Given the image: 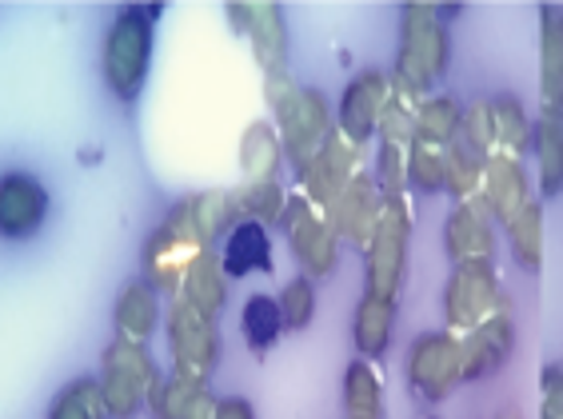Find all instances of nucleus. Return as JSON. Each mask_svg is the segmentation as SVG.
<instances>
[{
    "label": "nucleus",
    "instance_id": "f257e3e1",
    "mask_svg": "<svg viewBox=\"0 0 563 419\" xmlns=\"http://www.w3.org/2000/svg\"><path fill=\"white\" fill-rule=\"evenodd\" d=\"M156 21H161V4H129L109 24L100 68H104V85L112 88V97L124 100V104L141 97L144 80H148Z\"/></svg>",
    "mask_w": 563,
    "mask_h": 419
},
{
    "label": "nucleus",
    "instance_id": "f03ea898",
    "mask_svg": "<svg viewBox=\"0 0 563 419\" xmlns=\"http://www.w3.org/2000/svg\"><path fill=\"white\" fill-rule=\"evenodd\" d=\"M205 252H208V244L200 240V232H196L192 208H188V200H180L173 212L164 216V224L148 236V244H144V256H141L144 284H152L156 291H180L185 272L192 268Z\"/></svg>",
    "mask_w": 563,
    "mask_h": 419
},
{
    "label": "nucleus",
    "instance_id": "7ed1b4c3",
    "mask_svg": "<svg viewBox=\"0 0 563 419\" xmlns=\"http://www.w3.org/2000/svg\"><path fill=\"white\" fill-rule=\"evenodd\" d=\"M161 372L152 364V355L144 344H132V340H112L100 355V396H104V408L109 419H136L141 408L148 404V387L161 384Z\"/></svg>",
    "mask_w": 563,
    "mask_h": 419
},
{
    "label": "nucleus",
    "instance_id": "20e7f679",
    "mask_svg": "<svg viewBox=\"0 0 563 419\" xmlns=\"http://www.w3.org/2000/svg\"><path fill=\"white\" fill-rule=\"evenodd\" d=\"M168 352H173V372L176 376L192 379V384H208V376L220 364V335L212 316H205L192 304L176 300L168 308Z\"/></svg>",
    "mask_w": 563,
    "mask_h": 419
},
{
    "label": "nucleus",
    "instance_id": "39448f33",
    "mask_svg": "<svg viewBox=\"0 0 563 419\" xmlns=\"http://www.w3.org/2000/svg\"><path fill=\"white\" fill-rule=\"evenodd\" d=\"M48 216V188L24 168L0 173V240H33Z\"/></svg>",
    "mask_w": 563,
    "mask_h": 419
},
{
    "label": "nucleus",
    "instance_id": "423d86ee",
    "mask_svg": "<svg viewBox=\"0 0 563 419\" xmlns=\"http://www.w3.org/2000/svg\"><path fill=\"white\" fill-rule=\"evenodd\" d=\"M276 117H280V124H284V144H288V152H292V161L308 164L312 161L316 144H320V136H324V129H328L320 92H296Z\"/></svg>",
    "mask_w": 563,
    "mask_h": 419
},
{
    "label": "nucleus",
    "instance_id": "0eeeda50",
    "mask_svg": "<svg viewBox=\"0 0 563 419\" xmlns=\"http://www.w3.org/2000/svg\"><path fill=\"white\" fill-rule=\"evenodd\" d=\"M112 323H117L120 340H132V344H148L156 328H161V296L152 284L144 279H132L117 291V308H112Z\"/></svg>",
    "mask_w": 563,
    "mask_h": 419
},
{
    "label": "nucleus",
    "instance_id": "6e6552de",
    "mask_svg": "<svg viewBox=\"0 0 563 419\" xmlns=\"http://www.w3.org/2000/svg\"><path fill=\"white\" fill-rule=\"evenodd\" d=\"M280 224H284V232H288V240H292L296 256H300L316 276H324V272L332 268V260H336V240H332L328 224H320V220L308 212L303 200H292V205L284 208Z\"/></svg>",
    "mask_w": 563,
    "mask_h": 419
},
{
    "label": "nucleus",
    "instance_id": "1a4fd4ad",
    "mask_svg": "<svg viewBox=\"0 0 563 419\" xmlns=\"http://www.w3.org/2000/svg\"><path fill=\"white\" fill-rule=\"evenodd\" d=\"M220 268L224 276H249V272H272V244L264 224L256 220H240L224 236L220 247Z\"/></svg>",
    "mask_w": 563,
    "mask_h": 419
},
{
    "label": "nucleus",
    "instance_id": "9d476101",
    "mask_svg": "<svg viewBox=\"0 0 563 419\" xmlns=\"http://www.w3.org/2000/svg\"><path fill=\"white\" fill-rule=\"evenodd\" d=\"M232 21L244 24L252 36V48L261 56V65L276 73L284 60V21L276 4H232Z\"/></svg>",
    "mask_w": 563,
    "mask_h": 419
},
{
    "label": "nucleus",
    "instance_id": "9b49d317",
    "mask_svg": "<svg viewBox=\"0 0 563 419\" xmlns=\"http://www.w3.org/2000/svg\"><path fill=\"white\" fill-rule=\"evenodd\" d=\"M176 300L192 304V308H200L205 316H212V320H217V312L224 308V300H228V276H224V268H220V256L212 252V247H208L205 256L196 260L192 268L185 272Z\"/></svg>",
    "mask_w": 563,
    "mask_h": 419
},
{
    "label": "nucleus",
    "instance_id": "f8f14e48",
    "mask_svg": "<svg viewBox=\"0 0 563 419\" xmlns=\"http://www.w3.org/2000/svg\"><path fill=\"white\" fill-rule=\"evenodd\" d=\"M455 379V352L452 344H444V340H435V335H428V340H420L412 352V384L420 387L423 396L440 399L448 392V384Z\"/></svg>",
    "mask_w": 563,
    "mask_h": 419
},
{
    "label": "nucleus",
    "instance_id": "ddd939ff",
    "mask_svg": "<svg viewBox=\"0 0 563 419\" xmlns=\"http://www.w3.org/2000/svg\"><path fill=\"white\" fill-rule=\"evenodd\" d=\"M400 256H404V220L400 212L379 224V240L372 247V296L388 300L396 279H400Z\"/></svg>",
    "mask_w": 563,
    "mask_h": 419
},
{
    "label": "nucleus",
    "instance_id": "4468645a",
    "mask_svg": "<svg viewBox=\"0 0 563 419\" xmlns=\"http://www.w3.org/2000/svg\"><path fill=\"white\" fill-rule=\"evenodd\" d=\"M379 108H384V80L376 73L356 76L344 92V129L352 136H368L372 124H376Z\"/></svg>",
    "mask_w": 563,
    "mask_h": 419
},
{
    "label": "nucleus",
    "instance_id": "2eb2a0df",
    "mask_svg": "<svg viewBox=\"0 0 563 419\" xmlns=\"http://www.w3.org/2000/svg\"><path fill=\"white\" fill-rule=\"evenodd\" d=\"M188 208H192L196 232H200V240H205L208 247L217 244L220 236H228V232L240 224L236 196H228V192H200V196H192V200H188Z\"/></svg>",
    "mask_w": 563,
    "mask_h": 419
},
{
    "label": "nucleus",
    "instance_id": "dca6fc26",
    "mask_svg": "<svg viewBox=\"0 0 563 419\" xmlns=\"http://www.w3.org/2000/svg\"><path fill=\"white\" fill-rule=\"evenodd\" d=\"M240 328H244V340H249L252 352H268L284 332L280 300H272V296H252V300L244 304V312H240Z\"/></svg>",
    "mask_w": 563,
    "mask_h": 419
},
{
    "label": "nucleus",
    "instance_id": "f3484780",
    "mask_svg": "<svg viewBox=\"0 0 563 419\" xmlns=\"http://www.w3.org/2000/svg\"><path fill=\"white\" fill-rule=\"evenodd\" d=\"M240 164H244V173H249L252 184L272 180L276 173V164H280V140L268 124H252L240 140Z\"/></svg>",
    "mask_w": 563,
    "mask_h": 419
},
{
    "label": "nucleus",
    "instance_id": "a211bd4d",
    "mask_svg": "<svg viewBox=\"0 0 563 419\" xmlns=\"http://www.w3.org/2000/svg\"><path fill=\"white\" fill-rule=\"evenodd\" d=\"M48 419H109L104 396H100V379H92V376L73 379V384L53 399Z\"/></svg>",
    "mask_w": 563,
    "mask_h": 419
},
{
    "label": "nucleus",
    "instance_id": "6ab92c4d",
    "mask_svg": "<svg viewBox=\"0 0 563 419\" xmlns=\"http://www.w3.org/2000/svg\"><path fill=\"white\" fill-rule=\"evenodd\" d=\"M200 387L205 384H192V379L173 372L168 379L148 387V404H144V408L152 411V419H188V408H192V399Z\"/></svg>",
    "mask_w": 563,
    "mask_h": 419
},
{
    "label": "nucleus",
    "instance_id": "aec40b11",
    "mask_svg": "<svg viewBox=\"0 0 563 419\" xmlns=\"http://www.w3.org/2000/svg\"><path fill=\"white\" fill-rule=\"evenodd\" d=\"M244 220H256V224H280L284 220V192L272 180L249 184L244 192L236 196Z\"/></svg>",
    "mask_w": 563,
    "mask_h": 419
},
{
    "label": "nucleus",
    "instance_id": "412c9836",
    "mask_svg": "<svg viewBox=\"0 0 563 419\" xmlns=\"http://www.w3.org/2000/svg\"><path fill=\"white\" fill-rule=\"evenodd\" d=\"M344 399L352 419H376L379 416V384L372 376V367L356 364L344 379Z\"/></svg>",
    "mask_w": 563,
    "mask_h": 419
},
{
    "label": "nucleus",
    "instance_id": "4be33fe9",
    "mask_svg": "<svg viewBox=\"0 0 563 419\" xmlns=\"http://www.w3.org/2000/svg\"><path fill=\"white\" fill-rule=\"evenodd\" d=\"M388 323H391L388 300H376V296L364 300V308L356 316V340L368 355L384 352V344H388Z\"/></svg>",
    "mask_w": 563,
    "mask_h": 419
},
{
    "label": "nucleus",
    "instance_id": "5701e85b",
    "mask_svg": "<svg viewBox=\"0 0 563 419\" xmlns=\"http://www.w3.org/2000/svg\"><path fill=\"white\" fill-rule=\"evenodd\" d=\"M344 200H340V224H344L347 236H364L372 228V200L368 196V184H356V188H344Z\"/></svg>",
    "mask_w": 563,
    "mask_h": 419
},
{
    "label": "nucleus",
    "instance_id": "b1692460",
    "mask_svg": "<svg viewBox=\"0 0 563 419\" xmlns=\"http://www.w3.org/2000/svg\"><path fill=\"white\" fill-rule=\"evenodd\" d=\"M280 312H284V328H308V320L316 316V291L303 276L284 288Z\"/></svg>",
    "mask_w": 563,
    "mask_h": 419
},
{
    "label": "nucleus",
    "instance_id": "393cba45",
    "mask_svg": "<svg viewBox=\"0 0 563 419\" xmlns=\"http://www.w3.org/2000/svg\"><path fill=\"white\" fill-rule=\"evenodd\" d=\"M543 56H548V92L555 104H563V16L552 12L548 16V41H543Z\"/></svg>",
    "mask_w": 563,
    "mask_h": 419
},
{
    "label": "nucleus",
    "instance_id": "a878e982",
    "mask_svg": "<svg viewBox=\"0 0 563 419\" xmlns=\"http://www.w3.org/2000/svg\"><path fill=\"white\" fill-rule=\"evenodd\" d=\"M540 161H543V184H548V192H555L563 184V136L560 129H543L540 136Z\"/></svg>",
    "mask_w": 563,
    "mask_h": 419
},
{
    "label": "nucleus",
    "instance_id": "bb28decb",
    "mask_svg": "<svg viewBox=\"0 0 563 419\" xmlns=\"http://www.w3.org/2000/svg\"><path fill=\"white\" fill-rule=\"evenodd\" d=\"M476 244L479 247L488 244V232H484V224H479L476 216L460 212L455 216V228H452V252L455 256H467V252H476Z\"/></svg>",
    "mask_w": 563,
    "mask_h": 419
},
{
    "label": "nucleus",
    "instance_id": "cd10ccee",
    "mask_svg": "<svg viewBox=\"0 0 563 419\" xmlns=\"http://www.w3.org/2000/svg\"><path fill=\"white\" fill-rule=\"evenodd\" d=\"M516 252L523 256V264H536V252H540V228H536V212H528L516 224Z\"/></svg>",
    "mask_w": 563,
    "mask_h": 419
},
{
    "label": "nucleus",
    "instance_id": "c85d7f7f",
    "mask_svg": "<svg viewBox=\"0 0 563 419\" xmlns=\"http://www.w3.org/2000/svg\"><path fill=\"white\" fill-rule=\"evenodd\" d=\"M452 124H455L452 104H432L428 112H423V132H428V136H448Z\"/></svg>",
    "mask_w": 563,
    "mask_h": 419
},
{
    "label": "nucleus",
    "instance_id": "c756f323",
    "mask_svg": "<svg viewBox=\"0 0 563 419\" xmlns=\"http://www.w3.org/2000/svg\"><path fill=\"white\" fill-rule=\"evenodd\" d=\"M492 188H496L499 208L508 212V200H516V196H520V173H516V168H496V176H492Z\"/></svg>",
    "mask_w": 563,
    "mask_h": 419
},
{
    "label": "nucleus",
    "instance_id": "7c9ffc66",
    "mask_svg": "<svg viewBox=\"0 0 563 419\" xmlns=\"http://www.w3.org/2000/svg\"><path fill=\"white\" fill-rule=\"evenodd\" d=\"M217 419H256V408H252L249 399L240 396H228L217 404Z\"/></svg>",
    "mask_w": 563,
    "mask_h": 419
},
{
    "label": "nucleus",
    "instance_id": "2f4dec72",
    "mask_svg": "<svg viewBox=\"0 0 563 419\" xmlns=\"http://www.w3.org/2000/svg\"><path fill=\"white\" fill-rule=\"evenodd\" d=\"M217 404L220 399H212V392L208 387H200L192 399V408H188V419H217Z\"/></svg>",
    "mask_w": 563,
    "mask_h": 419
}]
</instances>
